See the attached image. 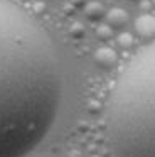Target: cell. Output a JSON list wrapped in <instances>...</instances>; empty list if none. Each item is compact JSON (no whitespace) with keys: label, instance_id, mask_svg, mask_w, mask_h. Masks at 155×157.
Returning <instances> with one entry per match:
<instances>
[{"label":"cell","instance_id":"obj_3","mask_svg":"<svg viewBox=\"0 0 155 157\" xmlns=\"http://www.w3.org/2000/svg\"><path fill=\"white\" fill-rule=\"evenodd\" d=\"M135 31L142 37H153L155 36V17L153 15L143 14L135 21Z\"/></svg>","mask_w":155,"mask_h":157},{"label":"cell","instance_id":"obj_10","mask_svg":"<svg viewBox=\"0 0 155 157\" xmlns=\"http://www.w3.org/2000/svg\"><path fill=\"white\" fill-rule=\"evenodd\" d=\"M71 5H73L74 9H84L88 5L86 0H71Z\"/></svg>","mask_w":155,"mask_h":157},{"label":"cell","instance_id":"obj_9","mask_svg":"<svg viewBox=\"0 0 155 157\" xmlns=\"http://www.w3.org/2000/svg\"><path fill=\"white\" fill-rule=\"evenodd\" d=\"M96 34H98V37L100 39H110L111 37V34H113V29L111 27H108V25H100L98 27V31H96Z\"/></svg>","mask_w":155,"mask_h":157},{"label":"cell","instance_id":"obj_4","mask_svg":"<svg viewBox=\"0 0 155 157\" xmlns=\"http://www.w3.org/2000/svg\"><path fill=\"white\" fill-rule=\"evenodd\" d=\"M94 63L103 69L111 68V66H115V63H116V52L111 48H100L94 52Z\"/></svg>","mask_w":155,"mask_h":157},{"label":"cell","instance_id":"obj_7","mask_svg":"<svg viewBox=\"0 0 155 157\" xmlns=\"http://www.w3.org/2000/svg\"><path fill=\"white\" fill-rule=\"evenodd\" d=\"M69 34H71V37H74V39H81V37H84V34H86V29H84L83 24L76 22V24L71 25Z\"/></svg>","mask_w":155,"mask_h":157},{"label":"cell","instance_id":"obj_2","mask_svg":"<svg viewBox=\"0 0 155 157\" xmlns=\"http://www.w3.org/2000/svg\"><path fill=\"white\" fill-rule=\"evenodd\" d=\"M115 157H155V42L128 61L106 105Z\"/></svg>","mask_w":155,"mask_h":157},{"label":"cell","instance_id":"obj_1","mask_svg":"<svg viewBox=\"0 0 155 157\" xmlns=\"http://www.w3.org/2000/svg\"><path fill=\"white\" fill-rule=\"evenodd\" d=\"M62 96L49 34L22 7L0 0V157H25L49 133Z\"/></svg>","mask_w":155,"mask_h":157},{"label":"cell","instance_id":"obj_5","mask_svg":"<svg viewBox=\"0 0 155 157\" xmlns=\"http://www.w3.org/2000/svg\"><path fill=\"white\" fill-rule=\"evenodd\" d=\"M128 22V14L123 9H111L106 12V25L111 29H123Z\"/></svg>","mask_w":155,"mask_h":157},{"label":"cell","instance_id":"obj_6","mask_svg":"<svg viewBox=\"0 0 155 157\" xmlns=\"http://www.w3.org/2000/svg\"><path fill=\"white\" fill-rule=\"evenodd\" d=\"M84 15L86 19H89L91 22H98L101 19L106 17V10L100 2H89V4L84 7Z\"/></svg>","mask_w":155,"mask_h":157},{"label":"cell","instance_id":"obj_8","mask_svg":"<svg viewBox=\"0 0 155 157\" xmlns=\"http://www.w3.org/2000/svg\"><path fill=\"white\" fill-rule=\"evenodd\" d=\"M118 44H120L121 48H130V46L133 44V37H131L128 32H121L120 37H118Z\"/></svg>","mask_w":155,"mask_h":157}]
</instances>
